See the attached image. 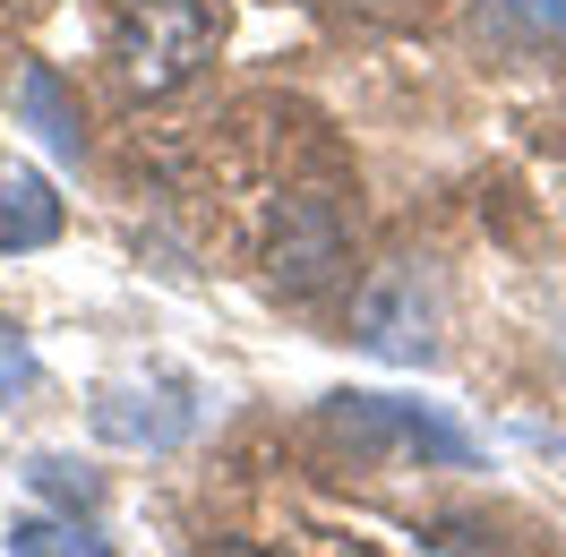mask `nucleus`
I'll return each instance as SVG.
<instances>
[{"instance_id":"obj_11","label":"nucleus","mask_w":566,"mask_h":557,"mask_svg":"<svg viewBox=\"0 0 566 557\" xmlns=\"http://www.w3.org/2000/svg\"><path fill=\"white\" fill-rule=\"evenodd\" d=\"M198 557H275V549H258V540H207Z\"/></svg>"},{"instance_id":"obj_6","label":"nucleus","mask_w":566,"mask_h":557,"mask_svg":"<svg viewBox=\"0 0 566 557\" xmlns=\"http://www.w3.org/2000/svg\"><path fill=\"white\" fill-rule=\"evenodd\" d=\"M9 104H18V120H27L52 155H70V164L86 155V120H77V104H70V86H61V70H52V61H27Z\"/></svg>"},{"instance_id":"obj_2","label":"nucleus","mask_w":566,"mask_h":557,"mask_svg":"<svg viewBox=\"0 0 566 557\" xmlns=\"http://www.w3.org/2000/svg\"><path fill=\"white\" fill-rule=\"evenodd\" d=\"M95 438L120 454H172L189 429H198V386L172 378V369H146V378H112L95 386Z\"/></svg>"},{"instance_id":"obj_3","label":"nucleus","mask_w":566,"mask_h":557,"mask_svg":"<svg viewBox=\"0 0 566 557\" xmlns=\"http://www.w3.org/2000/svg\"><path fill=\"white\" fill-rule=\"evenodd\" d=\"M326 429L360 454L387 446V454H421V463H472V438H463L455 420H438L429 403H403V395H335Z\"/></svg>"},{"instance_id":"obj_10","label":"nucleus","mask_w":566,"mask_h":557,"mask_svg":"<svg viewBox=\"0 0 566 557\" xmlns=\"http://www.w3.org/2000/svg\"><path fill=\"white\" fill-rule=\"evenodd\" d=\"M481 18H524V35H566V0H490Z\"/></svg>"},{"instance_id":"obj_7","label":"nucleus","mask_w":566,"mask_h":557,"mask_svg":"<svg viewBox=\"0 0 566 557\" xmlns=\"http://www.w3.org/2000/svg\"><path fill=\"white\" fill-rule=\"evenodd\" d=\"M9 557H112V540L86 532L77 515H27L9 523Z\"/></svg>"},{"instance_id":"obj_1","label":"nucleus","mask_w":566,"mask_h":557,"mask_svg":"<svg viewBox=\"0 0 566 557\" xmlns=\"http://www.w3.org/2000/svg\"><path fill=\"white\" fill-rule=\"evenodd\" d=\"M438 326H447V301H438V275H429L421 258L378 266L353 301V335L378 360H395V369H421L429 351H438Z\"/></svg>"},{"instance_id":"obj_9","label":"nucleus","mask_w":566,"mask_h":557,"mask_svg":"<svg viewBox=\"0 0 566 557\" xmlns=\"http://www.w3.org/2000/svg\"><path fill=\"white\" fill-rule=\"evenodd\" d=\"M27 386H35V351H27V335L0 317V403H9V395H27Z\"/></svg>"},{"instance_id":"obj_8","label":"nucleus","mask_w":566,"mask_h":557,"mask_svg":"<svg viewBox=\"0 0 566 557\" xmlns=\"http://www.w3.org/2000/svg\"><path fill=\"white\" fill-rule=\"evenodd\" d=\"M27 488H43V497H52V506H70V515L104 497V481H95L86 463H70V454H35V463H27Z\"/></svg>"},{"instance_id":"obj_4","label":"nucleus","mask_w":566,"mask_h":557,"mask_svg":"<svg viewBox=\"0 0 566 557\" xmlns=\"http://www.w3.org/2000/svg\"><path fill=\"white\" fill-rule=\"evenodd\" d=\"M207 9L198 0H138L129 18H120V70H129V86H146V95H164V86H180V77L207 61Z\"/></svg>"},{"instance_id":"obj_5","label":"nucleus","mask_w":566,"mask_h":557,"mask_svg":"<svg viewBox=\"0 0 566 557\" xmlns=\"http://www.w3.org/2000/svg\"><path fill=\"white\" fill-rule=\"evenodd\" d=\"M70 207L52 198V180L27 172V164H0V258H27V249L61 241Z\"/></svg>"}]
</instances>
